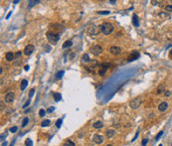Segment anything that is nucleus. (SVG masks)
Returning <instances> with one entry per match:
<instances>
[{"mask_svg":"<svg viewBox=\"0 0 172 146\" xmlns=\"http://www.w3.org/2000/svg\"><path fill=\"white\" fill-rule=\"evenodd\" d=\"M101 30L104 35H110L113 31V25L110 22H104L101 25Z\"/></svg>","mask_w":172,"mask_h":146,"instance_id":"nucleus-1","label":"nucleus"},{"mask_svg":"<svg viewBox=\"0 0 172 146\" xmlns=\"http://www.w3.org/2000/svg\"><path fill=\"white\" fill-rule=\"evenodd\" d=\"M47 39L52 45H56L60 39V34L54 33V32H49V33H47Z\"/></svg>","mask_w":172,"mask_h":146,"instance_id":"nucleus-2","label":"nucleus"},{"mask_svg":"<svg viewBox=\"0 0 172 146\" xmlns=\"http://www.w3.org/2000/svg\"><path fill=\"white\" fill-rule=\"evenodd\" d=\"M102 32L101 26H96V25H91L88 28V34L89 36H96L99 35Z\"/></svg>","mask_w":172,"mask_h":146,"instance_id":"nucleus-3","label":"nucleus"},{"mask_svg":"<svg viewBox=\"0 0 172 146\" xmlns=\"http://www.w3.org/2000/svg\"><path fill=\"white\" fill-rule=\"evenodd\" d=\"M89 51L92 52V54L96 57L100 56L102 53H103V47L100 46V45H93L91 47V49H89Z\"/></svg>","mask_w":172,"mask_h":146,"instance_id":"nucleus-4","label":"nucleus"},{"mask_svg":"<svg viewBox=\"0 0 172 146\" xmlns=\"http://www.w3.org/2000/svg\"><path fill=\"white\" fill-rule=\"evenodd\" d=\"M141 102H142L141 97H135L134 100H132L131 101H130L129 105H130V107H131L132 109H136V108H138L139 106H140Z\"/></svg>","mask_w":172,"mask_h":146,"instance_id":"nucleus-5","label":"nucleus"},{"mask_svg":"<svg viewBox=\"0 0 172 146\" xmlns=\"http://www.w3.org/2000/svg\"><path fill=\"white\" fill-rule=\"evenodd\" d=\"M110 68V64L108 63H103L100 65V71H99V75L100 76H103L105 74V72L108 71V69Z\"/></svg>","mask_w":172,"mask_h":146,"instance_id":"nucleus-6","label":"nucleus"},{"mask_svg":"<svg viewBox=\"0 0 172 146\" xmlns=\"http://www.w3.org/2000/svg\"><path fill=\"white\" fill-rule=\"evenodd\" d=\"M14 99H15L14 93H8L5 95V97H4V100H5V102H7V103H11V102L14 100Z\"/></svg>","mask_w":172,"mask_h":146,"instance_id":"nucleus-7","label":"nucleus"},{"mask_svg":"<svg viewBox=\"0 0 172 146\" xmlns=\"http://www.w3.org/2000/svg\"><path fill=\"white\" fill-rule=\"evenodd\" d=\"M34 49H35V47L33 45H27L25 47V49H24V54H25L26 56H30L34 52Z\"/></svg>","mask_w":172,"mask_h":146,"instance_id":"nucleus-8","label":"nucleus"},{"mask_svg":"<svg viewBox=\"0 0 172 146\" xmlns=\"http://www.w3.org/2000/svg\"><path fill=\"white\" fill-rule=\"evenodd\" d=\"M93 140L96 144H102L103 142V136L100 135V134H95L94 137H93Z\"/></svg>","mask_w":172,"mask_h":146,"instance_id":"nucleus-9","label":"nucleus"},{"mask_svg":"<svg viewBox=\"0 0 172 146\" xmlns=\"http://www.w3.org/2000/svg\"><path fill=\"white\" fill-rule=\"evenodd\" d=\"M110 52L114 56H117V55H119L121 53V49L119 47H111L110 49Z\"/></svg>","mask_w":172,"mask_h":146,"instance_id":"nucleus-10","label":"nucleus"},{"mask_svg":"<svg viewBox=\"0 0 172 146\" xmlns=\"http://www.w3.org/2000/svg\"><path fill=\"white\" fill-rule=\"evenodd\" d=\"M167 108H168V103H167L166 101H163V102H161V103L158 105V109H159V111H161V112L166 111Z\"/></svg>","mask_w":172,"mask_h":146,"instance_id":"nucleus-11","label":"nucleus"},{"mask_svg":"<svg viewBox=\"0 0 172 146\" xmlns=\"http://www.w3.org/2000/svg\"><path fill=\"white\" fill-rule=\"evenodd\" d=\"M137 58H139V53L137 51H132L131 52V55L128 58V61L129 62H132V61H135Z\"/></svg>","mask_w":172,"mask_h":146,"instance_id":"nucleus-12","label":"nucleus"},{"mask_svg":"<svg viewBox=\"0 0 172 146\" xmlns=\"http://www.w3.org/2000/svg\"><path fill=\"white\" fill-rule=\"evenodd\" d=\"M5 58H6V60H7L8 62H11V61H13V59L15 58V55H14L12 52H7L6 55H5Z\"/></svg>","mask_w":172,"mask_h":146,"instance_id":"nucleus-13","label":"nucleus"},{"mask_svg":"<svg viewBox=\"0 0 172 146\" xmlns=\"http://www.w3.org/2000/svg\"><path fill=\"white\" fill-rule=\"evenodd\" d=\"M132 24H133L135 27H138V26H139V19H138V17H137L136 14H133V16H132Z\"/></svg>","mask_w":172,"mask_h":146,"instance_id":"nucleus-14","label":"nucleus"},{"mask_svg":"<svg viewBox=\"0 0 172 146\" xmlns=\"http://www.w3.org/2000/svg\"><path fill=\"white\" fill-rule=\"evenodd\" d=\"M27 85H28V80H22V82H21V84H20V90H21V91H24V90L26 88Z\"/></svg>","mask_w":172,"mask_h":146,"instance_id":"nucleus-15","label":"nucleus"},{"mask_svg":"<svg viewBox=\"0 0 172 146\" xmlns=\"http://www.w3.org/2000/svg\"><path fill=\"white\" fill-rule=\"evenodd\" d=\"M82 62H84V63L91 62V58H89V56L88 54H84L83 56H82Z\"/></svg>","mask_w":172,"mask_h":146,"instance_id":"nucleus-16","label":"nucleus"},{"mask_svg":"<svg viewBox=\"0 0 172 146\" xmlns=\"http://www.w3.org/2000/svg\"><path fill=\"white\" fill-rule=\"evenodd\" d=\"M164 90H165V86L164 85H160V86H158L157 90H156V93L160 94V93H162L163 92H164Z\"/></svg>","mask_w":172,"mask_h":146,"instance_id":"nucleus-17","label":"nucleus"},{"mask_svg":"<svg viewBox=\"0 0 172 146\" xmlns=\"http://www.w3.org/2000/svg\"><path fill=\"white\" fill-rule=\"evenodd\" d=\"M94 128H96V129H100V128H102L103 126V123L102 122V121H96V122H95L94 123Z\"/></svg>","mask_w":172,"mask_h":146,"instance_id":"nucleus-18","label":"nucleus"},{"mask_svg":"<svg viewBox=\"0 0 172 146\" xmlns=\"http://www.w3.org/2000/svg\"><path fill=\"white\" fill-rule=\"evenodd\" d=\"M159 17L162 18L163 20H165V19H168V18H169V14L166 13V12H160V13H159Z\"/></svg>","mask_w":172,"mask_h":146,"instance_id":"nucleus-19","label":"nucleus"},{"mask_svg":"<svg viewBox=\"0 0 172 146\" xmlns=\"http://www.w3.org/2000/svg\"><path fill=\"white\" fill-rule=\"evenodd\" d=\"M105 135H106L108 138H110V137H112L114 135V130H113V129H110V130H108V131L105 132Z\"/></svg>","mask_w":172,"mask_h":146,"instance_id":"nucleus-20","label":"nucleus"},{"mask_svg":"<svg viewBox=\"0 0 172 146\" xmlns=\"http://www.w3.org/2000/svg\"><path fill=\"white\" fill-rule=\"evenodd\" d=\"M53 96H54V100H55L56 101H59V100H61V99H62L61 94L58 93H55L53 94Z\"/></svg>","mask_w":172,"mask_h":146,"instance_id":"nucleus-21","label":"nucleus"},{"mask_svg":"<svg viewBox=\"0 0 172 146\" xmlns=\"http://www.w3.org/2000/svg\"><path fill=\"white\" fill-rule=\"evenodd\" d=\"M73 45V42L72 41H70V40H69V41H66V42H65L64 44H63V48L64 49H66V48H69V47H71Z\"/></svg>","mask_w":172,"mask_h":146,"instance_id":"nucleus-22","label":"nucleus"},{"mask_svg":"<svg viewBox=\"0 0 172 146\" xmlns=\"http://www.w3.org/2000/svg\"><path fill=\"white\" fill-rule=\"evenodd\" d=\"M64 74H65V72L64 71H61V72H58L56 74V79L57 80H60V79H62V77L64 76Z\"/></svg>","mask_w":172,"mask_h":146,"instance_id":"nucleus-23","label":"nucleus"},{"mask_svg":"<svg viewBox=\"0 0 172 146\" xmlns=\"http://www.w3.org/2000/svg\"><path fill=\"white\" fill-rule=\"evenodd\" d=\"M63 146H75V143H74L72 140H67V141H65Z\"/></svg>","mask_w":172,"mask_h":146,"instance_id":"nucleus-24","label":"nucleus"},{"mask_svg":"<svg viewBox=\"0 0 172 146\" xmlns=\"http://www.w3.org/2000/svg\"><path fill=\"white\" fill-rule=\"evenodd\" d=\"M28 122H29V118L28 117H25L23 119V121H22V127H25L27 124H28Z\"/></svg>","mask_w":172,"mask_h":146,"instance_id":"nucleus-25","label":"nucleus"},{"mask_svg":"<svg viewBox=\"0 0 172 146\" xmlns=\"http://www.w3.org/2000/svg\"><path fill=\"white\" fill-rule=\"evenodd\" d=\"M50 123H51V122H50V120H44L41 125H42V127H46V126H49V125H50Z\"/></svg>","mask_w":172,"mask_h":146,"instance_id":"nucleus-26","label":"nucleus"},{"mask_svg":"<svg viewBox=\"0 0 172 146\" xmlns=\"http://www.w3.org/2000/svg\"><path fill=\"white\" fill-rule=\"evenodd\" d=\"M38 3H40L39 0H37V1H29V8L33 7L34 5H36V4H38Z\"/></svg>","mask_w":172,"mask_h":146,"instance_id":"nucleus-27","label":"nucleus"},{"mask_svg":"<svg viewBox=\"0 0 172 146\" xmlns=\"http://www.w3.org/2000/svg\"><path fill=\"white\" fill-rule=\"evenodd\" d=\"M165 10L167 12H172V4H168L165 6Z\"/></svg>","mask_w":172,"mask_h":146,"instance_id":"nucleus-28","label":"nucleus"},{"mask_svg":"<svg viewBox=\"0 0 172 146\" xmlns=\"http://www.w3.org/2000/svg\"><path fill=\"white\" fill-rule=\"evenodd\" d=\"M45 114H46V111H45L44 109H40V110H39V115H40L41 117H43Z\"/></svg>","mask_w":172,"mask_h":146,"instance_id":"nucleus-29","label":"nucleus"},{"mask_svg":"<svg viewBox=\"0 0 172 146\" xmlns=\"http://www.w3.org/2000/svg\"><path fill=\"white\" fill-rule=\"evenodd\" d=\"M61 125H62V119H58V120H57V122H56V126L58 127V128H60Z\"/></svg>","mask_w":172,"mask_h":146,"instance_id":"nucleus-30","label":"nucleus"},{"mask_svg":"<svg viewBox=\"0 0 172 146\" xmlns=\"http://www.w3.org/2000/svg\"><path fill=\"white\" fill-rule=\"evenodd\" d=\"M34 93H35V88H31V90H30V92H29V97H30V99H31L32 96H33Z\"/></svg>","mask_w":172,"mask_h":146,"instance_id":"nucleus-31","label":"nucleus"},{"mask_svg":"<svg viewBox=\"0 0 172 146\" xmlns=\"http://www.w3.org/2000/svg\"><path fill=\"white\" fill-rule=\"evenodd\" d=\"M110 13V11H100V12H99L100 15H109Z\"/></svg>","mask_w":172,"mask_h":146,"instance_id":"nucleus-32","label":"nucleus"},{"mask_svg":"<svg viewBox=\"0 0 172 146\" xmlns=\"http://www.w3.org/2000/svg\"><path fill=\"white\" fill-rule=\"evenodd\" d=\"M21 55H22V52H21V51H19V52H17V53H16V54H15V58H16V59H19V58H20V57H21Z\"/></svg>","mask_w":172,"mask_h":146,"instance_id":"nucleus-33","label":"nucleus"},{"mask_svg":"<svg viewBox=\"0 0 172 146\" xmlns=\"http://www.w3.org/2000/svg\"><path fill=\"white\" fill-rule=\"evenodd\" d=\"M147 142H148V139H147V138H143V140H142V142H141V145H142V146H145V145L147 144Z\"/></svg>","mask_w":172,"mask_h":146,"instance_id":"nucleus-34","label":"nucleus"},{"mask_svg":"<svg viewBox=\"0 0 172 146\" xmlns=\"http://www.w3.org/2000/svg\"><path fill=\"white\" fill-rule=\"evenodd\" d=\"M162 134H163V131H160V132L156 135V137H155V140H158V139L160 138V137H161V135H162Z\"/></svg>","mask_w":172,"mask_h":146,"instance_id":"nucleus-35","label":"nucleus"},{"mask_svg":"<svg viewBox=\"0 0 172 146\" xmlns=\"http://www.w3.org/2000/svg\"><path fill=\"white\" fill-rule=\"evenodd\" d=\"M17 129H18V127H17V126H13V127L10 129V131L14 133V132H16V131H17Z\"/></svg>","mask_w":172,"mask_h":146,"instance_id":"nucleus-36","label":"nucleus"},{"mask_svg":"<svg viewBox=\"0 0 172 146\" xmlns=\"http://www.w3.org/2000/svg\"><path fill=\"white\" fill-rule=\"evenodd\" d=\"M25 143H26V146H32V141H31V139H27Z\"/></svg>","mask_w":172,"mask_h":146,"instance_id":"nucleus-37","label":"nucleus"},{"mask_svg":"<svg viewBox=\"0 0 172 146\" xmlns=\"http://www.w3.org/2000/svg\"><path fill=\"white\" fill-rule=\"evenodd\" d=\"M30 101H31V100H28L26 101V103H25V104H24V105H23V108H26V107L28 106V105L30 104Z\"/></svg>","mask_w":172,"mask_h":146,"instance_id":"nucleus-38","label":"nucleus"},{"mask_svg":"<svg viewBox=\"0 0 172 146\" xmlns=\"http://www.w3.org/2000/svg\"><path fill=\"white\" fill-rule=\"evenodd\" d=\"M54 109H55V108H54L53 106H52V107H49V108H48V112H52V111H54Z\"/></svg>","mask_w":172,"mask_h":146,"instance_id":"nucleus-39","label":"nucleus"},{"mask_svg":"<svg viewBox=\"0 0 172 146\" xmlns=\"http://www.w3.org/2000/svg\"><path fill=\"white\" fill-rule=\"evenodd\" d=\"M138 134H139V130H138V131L136 132V134H135V136H134V138L132 139V141H134V140H135V139L137 138V136H138Z\"/></svg>","mask_w":172,"mask_h":146,"instance_id":"nucleus-40","label":"nucleus"},{"mask_svg":"<svg viewBox=\"0 0 172 146\" xmlns=\"http://www.w3.org/2000/svg\"><path fill=\"white\" fill-rule=\"evenodd\" d=\"M170 93H170L169 91H166V93H165V96H169V95H170Z\"/></svg>","mask_w":172,"mask_h":146,"instance_id":"nucleus-41","label":"nucleus"},{"mask_svg":"<svg viewBox=\"0 0 172 146\" xmlns=\"http://www.w3.org/2000/svg\"><path fill=\"white\" fill-rule=\"evenodd\" d=\"M29 68H30V67H29L28 65H27V66H25V67H24V70H25V71H28V70H29Z\"/></svg>","mask_w":172,"mask_h":146,"instance_id":"nucleus-42","label":"nucleus"},{"mask_svg":"<svg viewBox=\"0 0 172 146\" xmlns=\"http://www.w3.org/2000/svg\"><path fill=\"white\" fill-rule=\"evenodd\" d=\"M151 3H152L153 5H157V3H158V1H151Z\"/></svg>","mask_w":172,"mask_h":146,"instance_id":"nucleus-43","label":"nucleus"},{"mask_svg":"<svg viewBox=\"0 0 172 146\" xmlns=\"http://www.w3.org/2000/svg\"><path fill=\"white\" fill-rule=\"evenodd\" d=\"M0 103H1V110H3V108L5 107L4 105H3V101H1V102H0Z\"/></svg>","mask_w":172,"mask_h":146,"instance_id":"nucleus-44","label":"nucleus"},{"mask_svg":"<svg viewBox=\"0 0 172 146\" xmlns=\"http://www.w3.org/2000/svg\"><path fill=\"white\" fill-rule=\"evenodd\" d=\"M11 14H12V12H9V14H8V15L6 16V19H8V18H9V17H10V15H11Z\"/></svg>","mask_w":172,"mask_h":146,"instance_id":"nucleus-45","label":"nucleus"},{"mask_svg":"<svg viewBox=\"0 0 172 146\" xmlns=\"http://www.w3.org/2000/svg\"><path fill=\"white\" fill-rule=\"evenodd\" d=\"M19 2H20L19 0H15V1H13V3H14V4H16V3H19Z\"/></svg>","mask_w":172,"mask_h":146,"instance_id":"nucleus-46","label":"nucleus"},{"mask_svg":"<svg viewBox=\"0 0 172 146\" xmlns=\"http://www.w3.org/2000/svg\"><path fill=\"white\" fill-rule=\"evenodd\" d=\"M2 146H7V142H6V141L3 142V143H2Z\"/></svg>","mask_w":172,"mask_h":146,"instance_id":"nucleus-47","label":"nucleus"},{"mask_svg":"<svg viewBox=\"0 0 172 146\" xmlns=\"http://www.w3.org/2000/svg\"><path fill=\"white\" fill-rule=\"evenodd\" d=\"M111 4H113V3H116V1H114V0H111V1H110Z\"/></svg>","mask_w":172,"mask_h":146,"instance_id":"nucleus-48","label":"nucleus"},{"mask_svg":"<svg viewBox=\"0 0 172 146\" xmlns=\"http://www.w3.org/2000/svg\"><path fill=\"white\" fill-rule=\"evenodd\" d=\"M0 73H1V74L3 73V69H2V68H0Z\"/></svg>","mask_w":172,"mask_h":146,"instance_id":"nucleus-49","label":"nucleus"},{"mask_svg":"<svg viewBox=\"0 0 172 146\" xmlns=\"http://www.w3.org/2000/svg\"><path fill=\"white\" fill-rule=\"evenodd\" d=\"M105 146H112L111 144H108V145H105Z\"/></svg>","mask_w":172,"mask_h":146,"instance_id":"nucleus-50","label":"nucleus"},{"mask_svg":"<svg viewBox=\"0 0 172 146\" xmlns=\"http://www.w3.org/2000/svg\"><path fill=\"white\" fill-rule=\"evenodd\" d=\"M170 54H171V55H172V49H171V51H170Z\"/></svg>","mask_w":172,"mask_h":146,"instance_id":"nucleus-51","label":"nucleus"},{"mask_svg":"<svg viewBox=\"0 0 172 146\" xmlns=\"http://www.w3.org/2000/svg\"><path fill=\"white\" fill-rule=\"evenodd\" d=\"M159 146H162V144H159Z\"/></svg>","mask_w":172,"mask_h":146,"instance_id":"nucleus-52","label":"nucleus"}]
</instances>
